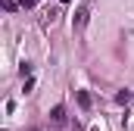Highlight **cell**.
Masks as SVG:
<instances>
[{"label": "cell", "mask_w": 134, "mask_h": 131, "mask_svg": "<svg viewBox=\"0 0 134 131\" xmlns=\"http://www.w3.org/2000/svg\"><path fill=\"white\" fill-rule=\"evenodd\" d=\"M28 131H37V128H28Z\"/></svg>", "instance_id": "9"}, {"label": "cell", "mask_w": 134, "mask_h": 131, "mask_svg": "<svg viewBox=\"0 0 134 131\" xmlns=\"http://www.w3.org/2000/svg\"><path fill=\"white\" fill-rule=\"evenodd\" d=\"M115 103H122V106L131 103V91H119V94H115Z\"/></svg>", "instance_id": "4"}, {"label": "cell", "mask_w": 134, "mask_h": 131, "mask_svg": "<svg viewBox=\"0 0 134 131\" xmlns=\"http://www.w3.org/2000/svg\"><path fill=\"white\" fill-rule=\"evenodd\" d=\"M87 19H91V9H87V6H78V9H75V16H72V25L81 31V28L87 25Z\"/></svg>", "instance_id": "1"}, {"label": "cell", "mask_w": 134, "mask_h": 131, "mask_svg": "<svg viewBox=\"0 0 134 131\" xmlns=\"http://www.w3.org/2000/svg\"><path fill=\"white\" fill-rule=\"evenodd\" d=\"M75 97H78V106L81 109H91V94L87 91H75Z\"/></svg>", "instance_id": "2"}, {"label": "cell", "mask_w": 134, "mask_h": 131, "mask_svg": "<svg viewBox=\"0 0 134 131\" xmlns=\"http://www.w3.org/2000/svg\"><path fill=\"white\" fill-rule=\"evenodd\" d=\"M50 119L63 125V122H66V109H63V106H53V109H50Z\"/></svg>", "instance_id": "3"}, {"label": "cell", "mask_w": 134, "mask_h": 131, "mask_svg": "<svg viewBox=\"0 0 134 131\" xmlns=\"http://www.w3.org/2000/svg\"><path fill=\"white\" fill-rule=\"evenodd\" d=\"M34 3H37V0H19V6H22V9H31Z\"/></svg>", "instance_id": "7"}, {"label": "cell", "mask_w": 134, "mask_h": 131, "mask_svg": "<svg viewBox=\"0 0 134 131\" xmlns=\"http://www.w3.org/2000/svg\"><path fill=\"white\" fill-rule=\"evenodd\" d=\"M59 3H72V0H59Z\"/></svg>", "instance_id": "8"}, {"label": "cell", "mask_w": 134, "mask_h": 131, "mask_svg": "<svg viewBox=\"0 0 134 131\" xmlns=\"http://www.w3.org/2000/svg\"><path fill=\"white\" fill-rule=\"evenodd\" d=\"M3 9L6 13H16V0H3Z\"/></svg>", "instance_id": "5"}, {"label": "cell", "mask_w": 134, "mask_h": 131, "mask_svg": "<svg viewBox=\"0 0 134 131\" xmlns=\"http://www.w3.org/2000/svg\"><path fill=\"white\" fill-rule=\"evenodd\" d=\"M19 72H22V78H28V75H31V63H22V69H19Z\"/></svg>", "instance_id": "6"}]
</instances>
